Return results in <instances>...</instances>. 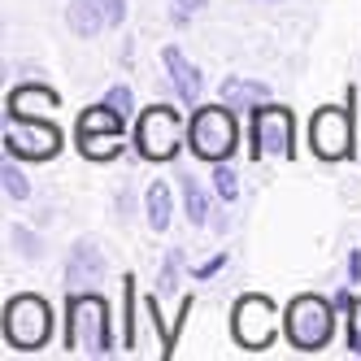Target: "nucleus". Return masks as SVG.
Here are the masks:
<instances>
[{"instance_id":"1","label":"nucleus","mask_w":361,"mask_h":361,"mask_svg":"<svg viewBox=\"0 0 361 361\" xmlns=\"http://www.w3.org/2000/svg\"><path fill=\"white\" fill-rule=\"evenodd\" d=\"M66 348L83 357H109L114 353V322H109V300L100 292H74L66 309Z\"/></svg>"},{"instance_id":"2","label":"nucleus","mask_w":361,"mask_h":361,"mask_svg":"<svg viewBox=\"0 0 361 361\" xmlns=\"http://www.w3.org/2000/svg\"><path fill=\"white\" fill-rule=\"evenodd\" d=\"M188 144L200 161H226L240 148V122L235 109L226 105H196L188 118Z\"/></svg>"},{"instance_id":"3","label":"nucleus","mask_w":361,"mask_h":361,"mask_svg":"<svg viewBox=\"0 0 361 361\" xmlns=\"http://www.w3.org/2000/svg\"><path fill=\"white\" fill-rule=\"evenodd\" d=\"M335 300H322V296H296L288 305V314H283V331H288V340L300 348V353H318L331 331H335Z\"/></svg>"},{"instance_id":"4","label":"nucleus","mask_w":361,"mask_h":361,"mask_svg":"<svg viewBox=\"0 0 361 361\" xmlns=\"http://www.w3.org/2000/svg\"><path fill=\"white\" fill-rule=\"evenodd\" d=\"M131 144L144 161H170V157H178V144H183V118L170 105H148L135 122Z\"/></svg>"},{"instance_id":"5","label":"nucleus","mask_w":361,"mask_h":361,"mask_svg":"<svg viewBox=\"0 0 361 361\" xmlns=\"http://www.w3.org/2000/svg\"><path fill=\"white\" fill-rule=\"evenodd\" d=\"M57 152H61V131L48 118H9V126H5V157L53 161Z\"/></svg>"},{"instance_id":"6","label":"nucleus","mask_w":361,"mask_h":361,"mask_svg":"<svg viewBox=\"0 0 361 361\" xmlns=\"http://www.w3.org/2000/svg\"><path fill=\"white\" fill-rule=\"evenodd\" d=\"M53 331V309L44 296H13L5 305V340L13 348H39Z\"/></svg>"},{"instance_id":"7","label":"nucleus","mask_w":361,"mask_h":361,"mask_svg":"<svg viewBox=\"0 0 361 361\" xmlns=\"http://www.w3.org/2000/svg\"><path fill=\"white\" fill-rule=\"evenodd\" d=\"M274 326H279V314H274V300L270 296H240L235 300V314H231V331H235V344L240 348H266L274 340Z\"/></svg>"},{"instance_id":"8","label":"nucleus","mask_w":361,"mask_h":361,"mask_svg":"<svg viewBox=\"0 0 361 361\" xmlns=\"http://www.w3.org/2000/svg\"><path fill=\"white\" fill-rule=\"evenodd\" d=\"M252 157H292V114L266 100L252 109Z\"/></svg>"},{"instance_id":"9","label":"nucleus","mask_w":361,"mask_h":361,"mask_svg":"<svg viewBox=\"0 0 361 361\" xmlns=\"http://www.w3.org/2000/svg\"><path fill=\"white\" fill-rule=\"evenodd\" d=\"M309 148L318 152L322 161H344L348 152H353V118L348 109H318L314 122H309Z\"/></svg>"},{"instance_id":"10","label":"nucleus","mask_w":361,"mask_h":361,"mask_svg":"<svg viewBox=\"0 0 361 361\" xmlns=\"http://www.w3.org/2000/svg\"><path fill=\"white\" fill-rule=\"evenodd\" d=\"M105 274V252H100L92 240H79L70 248V257H66V292L74 296V292H87L92 283Z\"/></svg>"},{"instance_id":"11","label":"nucleus","mask_w":361,"mask_h":361,"mask_svg":"<svg viewBox=\"0 0 361 361\" xmlns=\"http://www.w3.org/2000/svg\"><path fill=\"white\" fill-rule=\"evenodd\" d=\"M161 66H166V74H170L174 96L183 100L188 109H196V105H200V70L183 57V48H178V44H166V48H161Z\"/></svg>"},{"instance_id":"12","label":"nucleus","mask_w":361,"mask_h":361,"mask_svg":"<svg viewBox=\"0 0 361 361\" xmlns=\"http://www.w3.org/2000/svg\"><path fill=\"white\" fill-rule=\"evenodd\" d=\"M57 105H61V96L48 87V83H27V87H13V96H9V118H53Z\"/></svg>"},{"instance_id":"13","label":"nucleus","mask_w":361,"mask_h":361,"mask_svg":"<svg viewBox=\"0 0 361 361\" xmlns=\"http://www.w3.org/2000/svg\"><path fill=\"white\" fill-rule=\"evenodd\" d=\"M66 27L79 39H96L109 22H105V13H100L96 0H70V5H66Z\"/></svg>"},{"instance_id":"14","label":"nucleus","mask_w":361,"mask_h":361,"mask_svg":"<svg viewBox=\"0 0 361 361\" xmlns=\"http://www.w3.org/2000/svg\"><path fill=\"white\" fill-rule=\"evenodd\" d=\"M218 92H222V100H226L231 109H257V105H266V100H270V87L262 79H226Z\"/></svg>"},{"instance_id":"15","label":"nucleus","mask_w":361,"mask_h":361,"mask_svg":"<svg viewBox=\"0 0 361 361\" xmlns=\"http://www.w3.org/2000/svg\"><path fill=\"white\" fill-rule=\"evenodd\" d=\"M122 114L114 109V105H92V109H83V118H79V131H92V135H122Z\"/></svg>"},{"instance_id":"16","label":"nucleus","mask_w":361,"mask_h":361,"mask_svg":"<svg viewBox=\"0 0 361 361\" xmlns=\"http://www.w3.org/2000/svg\"><path fill=\"white\" fill-rule=\"evenodd\" d=\"M178 192H183V204H188L192 226H204V222L214 218V204H209V196H204V188L196 183L192 174H178Z\"/></svg>"},{"instance_id":"17","label":"nucleus","mask_w":361,"mask_h":361,"mask_svg":"<svg viewBox=\"0 0 361 361\" xmlns=\"http://www.w3.org/2000/svg\"><path fill=\"white\" fill-rule=\"evenodd\" d=\"M170 218H174V192L170 183H148V222L152 231H170Z\"/></svg>"},{"instance_id":"18","label":"nucleus","mask_w":361,"mask_h":361,"mask_svg":"<svg viewBox=\"0 0 361 361\" xmlns=\"http://www.w3.org/2000/svg\"><path fill=\"white\" fill-rule=\"evenodd\" d=\"M122 148V135H92V131H79V152L87 161H114Z\"/></svg>"},{"instance_id":"19","label":"nucleus","mask_w":361,"mask_h":361,"mask_svg":"<svg viewBox=\"0 0 361 361\" xmlns=\"http://www.w3.org/2000/svg\"><path fill=\"white\" fill-rule=\"evenodd\" d=\"M0 183H5V196H9V200H31V183L22 178L18 157H9L5 166H0Z\"/></svg>"},{"instance_id":"20","label":"nucleus","mask_w":361,"mask_h":361,"mask_svg":"<svg viewBox=\"0 0 361 361\" xmlns=\"http://www.w3.org/2000/svg\"><path fill=\"white\" fill-rule=\"evenodd\" d=\"M122 292H126V331H122V344L135 353L140 348V326H135V279L131 274L122 279Z\"/></svg>"},{"instance_id":"21","label":"nucleus","mask_w":361,"mask_h":361,"mask_svg":"<svg viewBox=\"0 0 361 361\" xmlns=\"http://www.w3.org/2000/svg\"><path fill=\"white\" fill-rule=\"evenodd\" d=\"M214 192H218L226 204H235V200H240V174L231 170L226 161H214Z\"/></svg>"},{"instance_id":"22","label":"nucleus","mask_w":361,"mask_h":361,"mask_svg":"<svg viewBox=\"0 0 361 361\" xmlns=\"http://www.w3.org/2000/svg\"><path fill=\"white\" fill-rule=\"evenodd\" d=\"M178 279H183V252L174 248V252L166 257V266H161V274H157V288L174 296V292H178Z\"/></svg>"},{"instance_id":"23","label":"nucleus","mask_w":361,"mask_h":361,"mask_svg":"<svg viewBox=\"0 0 361 361\" xmlns=\"http://www.w3.org/2000/svg\"><path fill=\"white\" fill-rule=\"evenodd\" d=\"M105 105H114L122 118H131V114H135V92L126 87V83H118V87H109V92H105Z\"/></svg>"},{"instance_id":"24","label":"nucleus","mask_w":361,"mask_h":361,"mask_svg":"<svg viewBox=\"0 0 361 361\" xmlns=\"http://www.w3.org/2000/svg\"><path fill=\"white\" fill-rule=\"evenodd\" d=\"M9 235H13V244H18L22 252H27V257H39V252H44L39 235H35V231H27V226H22V222H13V226H9Z\"/></svg>"},{"instance_id":"25","label":"nucleus","mask_w":361,"mask_h":361,"mask_svg":"<svg viewBox=\"0 0 361 361\" xmlns=\"http://www.w3.org/2000/svg\"><path fill=\"white\" fill-rule=\"evenodd\" d=\"M200 9H204V0H170V22L174 27H188Z\"/></svg>"},{"instance_id":"26","label":"nucleus","mask_w":361,"mask_h":361,"mask_svg":"<svg viewBox=\"0 0 361 361\" xmlns=\"http://www.w3.org/2000/svg\"><path fill=\"white\" fill-rule=\"evenodd\" d=\"M96 5H100V13H105V22H109V31L126 27V0H96Z\"/></svg>"},{"instance_id":"27","label":"nucleus","mask_w":361,"mask_h":361,"mask_svg":"<svg viewBox=\"0 0 361 361\" xmlns=\"http://www.w3.org/2000/svg\"><path fill=\"white\" fill-rule=\"evenodd\" d=\"M348 353L361 357V300L348 309Z\"/></svg>"},{"instance_id":"28","label":"nucleus","mask_w":361,"mask_h":361,"mask_svg":"<svg viewBox=\"0 0 361 361\" xmlns=\"http://www.w3.org/2000/svg\"><path fill=\"white\" fill-rule=\"evenodd\" d=\"M226 262H231V257H226V252H218V257H209V262H204V266H196V279H214V274H222V270H226Z\"/></svg>"},{"instance_id":"29","label":"nucleus","mask_w":361,"mask_h":361,"mask_svg":"<svg viewBox=\"0 0 361 361\" xmlns=\"http://www.w3.org/2000/svg\"><path fill=\"white\" fill-rule=\"evenodd\" d=\"M348 279H353V283L361 279V252H348Z\"/></svg>"},{"instance_id":"30","label":"nucleus","mask_w":361,"mask_h":361,"mask_svg":"<svg viewBox=\"0 0 361 361\" xmlns=\"http://www.w3.org/2000/svg\"><path fill=\"white\" fill-rule=\"evenodd\" d=\"M262 5H279V0H262Z\"/></svg>"}]
</instances>
